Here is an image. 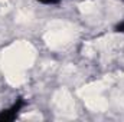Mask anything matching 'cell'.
Masks as SVG:
<instances>
[{
	"mask_svg": "<svg viewBox=\"0 0 124 122\" xmlns=\"http://www.w3.org/2000/svg\"><path fill=\"white\" fill-rule=\"evenodd\" d=\"M26 106V101L23 98H17L7 109H3L0 112V122H10V121H15L19 114L22 112V109Z\"/></svg>",
	"mask_w": 124,
	"mask_h": 122,
	"instance_id": "6da1fadb",
	"label": "cell"
},
{
	"mask_svg": "<svg viewBox=\"0 0 124 122\" xmlns=\"http://www.w3.org/2000/svg\"><path fill=\"white\" fill-rule=\"evenodd\" d=\"M114 30L118 32V33H124V19L121 20V22H120V23H117V25H116Z\"/></svg>",
	"mask_w": 124,
	"mask_h": 122,
	"instance_id": "7a4b0ae2",
	"label": "cell"
},
{
	"mask_svg": "<svg viewBox=\"0 0 124 122\" xmlns=\"http://www.w3.org/2000/svg\"><path fill=\"white\" fill-rule=\"evenodd\" d=\"M56 1H59V0H54V3H56Z\"/></svg>",
	"mask_w": 124,
	"mask_h": 122,
	"instance_id": "3957f363",
	"label": "cell"
}]
</instances>
